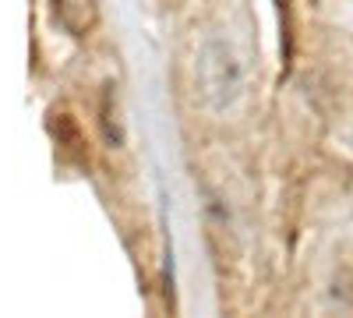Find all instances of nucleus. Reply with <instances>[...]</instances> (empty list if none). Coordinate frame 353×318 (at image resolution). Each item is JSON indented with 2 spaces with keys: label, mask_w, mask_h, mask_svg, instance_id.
I'll return each mask as SVG.
<instances>
[{
  "label": "nucleus",
  "mask_w": 353,
  "mask_h": 318,
  "mask_svg": "<svg viewBox=\"0 0 353 318\" xmlns=\"http://www.w3.org/2000/svg\"><path fill=\"white\" fill-rule=\"evenodd\" d=\"M194 74H198V96L209 110L223 113L244 92V61L233 50V43H226L219 36H209L201 43Z\"/></svg>",
  "instance_id": "f257e3e1"
}]
</instances>
